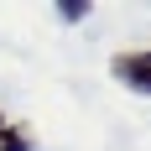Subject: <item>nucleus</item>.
Returning <instances> with one entry per match:
<instances>
[{
    "mask_svg": "<svg viewBox=\"0 0 151 151\" xmlns=\"http://www.w3.org/2000/svg\"><path fill=\"white\" fill-rule=\"evenodd\" d=\"M0 125H5V115H0Z\"/></svg>",
    "mask_w": 151,
    "mask_h": 151,
    "instance_id": "20e7f679",
    "label": "nucleus"
},
{
    "mask_svg": "<svg viewBox=\"0 0 151 151\" xmlns=\"http://www.w3.org/2000/svg\"><path fill=\"white\" fill-rule=\"evenodd\" d=\"M109 73L115 83L130 94H151V47H130V52H115L109 58Z\"/></svg>",
    "mask_w": 151,
    "mask_h": 151,
    "instance_id": "f257e3e1",
    "label": "nucleus"
},
{
    "mask_svg": "<svg viewBox=\"0 0 151 151\" xmlns=\"http://www.w3.org/2000/svg\"><path fill=\"white\" fill-rule=\"evenodd\" d=\"M0 151H31V136L21 130V125L5 120V125H0Z\"/></svg>",
    "mask_w": 151,
    "mask_h": 151,
    "instance_id": "f03ea898",
    "label": "nucleus"
},
{
    "mask_svg": "<svg viewBox=\"0 0 151 151\" xmlns=\"http://www.w3.org/2000/svg\"><path fill=\"white\" fill-rule=\"evenodd\" d=\"M58 16H63V21H83V16H89V5H83V0H63Z\"/></svg>",
    "mask_w": 151,
    "mask_h": 151,
    "instance_id": "7ed1b4c3",
    "label": "nucleus"
}]
</instances>
